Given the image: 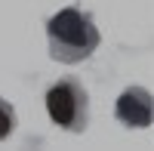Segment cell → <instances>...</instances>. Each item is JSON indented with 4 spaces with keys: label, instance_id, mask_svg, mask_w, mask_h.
<instances>
[{
    "label": "cell",
    "instance_id": "1",
    "mask_svg": "<svg viewBox=\"0 0 154 151\" xmlns=\"http://www.w3.org/2000/svg\"><path fill=\"white\" fill-rule=\"evenodd\" d=\"M46 40H49V56L56 62H83L96 53L102 43V34L96 28L93 16L80 6H65L46 22Z\"/></svg>",
    "mask_w": 154,
    "mask_h": 151
},
{
    "label": "cell",
    "instance_id": "2",
    "mask_svg": "<svg viewBox=\"0 0 154 151\" xmlns=\"http://www.w3.org/2000/svg\"><path fill=\"white\" fill-rule=\"evenodd\" d=\"M46 114L56 127L83 133L89 123V96L77 77H59L46 90Z\"/></svg>",
    "mask_w": 154,
    "mask_h": 151
},
{
    "label": "cell",
    "instance_id": "3",
    "mask_svg": "<svg viewBox=\"0 0 154 151\" xmlns=\"http://www.w3.org/2000/svg\"><path fill=\"white\" fill-rule=\"evenodd\" d=\"M114 114L123 127H151L154 117V105H151V93L145 86H126V90L117 96V105H114Z\"/></svg>",
    "mask_w": 154,
    "mask_h": 151
},
{
    "label": "cell",
    "instance_id": "4",
    "mask_svg": "<svg viewBox=\"0 0 154 151\" xmlns=\"http://www.w3.org/2000/svg\"><path fill=\"white\" fill-rule=\"evenodd\" d=\"M16 130V108H12L6 99H0V142Z\"/></svg>",
    "mask_w": 154,
    "mask_h": 151
}]
</instances>
